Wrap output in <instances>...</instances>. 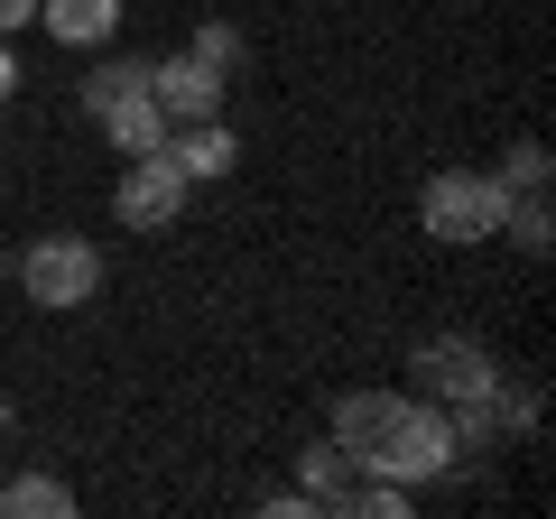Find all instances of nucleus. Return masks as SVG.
Returning a JSON list of instances; mask_svg holds the SVG:
<instances>
[{
    "label": "nucleus",
    "instance_id": "nucleus-1",
    "mask_svg": "<svg viewBox=\"0 0 556 519\" xmlns=\"http://www.w3.org/2000/svg\"><path fill=\"white\" fill-rule=\"evenodd\" d=\"M334 445L380 482H437L455 464V427L437 400H408V390H353L334 400Z\"/></svg>",
    "mask_w": 556,
    "mask_h": 519
},
{
    "label": "nucleus",
    "instance_id": "nucleus-2",
    "mask_svg": "<svg viewBox=\"0 0 556 519\" xmlns=\"http://www.w3.org/2000/svg\"><path fill=\"white\" fill-rule=\"evenodd\" d=\"M84 112H93V130L121 149V159H139V149L167 140V112H159V93H149V65H93V75H84Z\"/></svg>",
    "mask_w": 556,
    "mask_h": 519
},
{
    "label": "nucleus",
    "instance_id": "nucleus-3",
    "mask_svg": "<svg viewBox=\"0 0 556 519\" xmlns=\"http://www.w3.org/2000/svg\"><path fill=\"white\" fill-rule=\"evenodd\" d=\"M501 214H510V186L501 177H482V167H445V177H427V195H417V223L437 241H492L501 232Z\"/></svg>",
    "mask_w": 556,
    "mask_h": 519
},
{
    "label": "nucleus",
    "instance_id": "nucleus-4",
    "mask_svg": "<svg viewBox=\"0 0 556 519\" xmlns=\"http://www.w3.org/2000/svg\"><path fill=\"white\" fill-rule=\"evenodd\" d=\"M20 288H28V306H47V316H65V306H93V288H102V251L84 232H47V241H28L20 251Z\"/></svg>",
    "mask_w": 556,
    "mask_h": 519
},
{
    "label": "nucleus",
    "instance_id": "nucleus-5",
    "mask_svg": "<svg viewBox=\"0 0 556 519\" xmlns=\"http://www.w3.org/2000/svg\"><path fill=\"white\" fill-rule=\"evenodd\" d=\"M112 214L130 223V232H167V223L186 214V177H177V159H167V149H139V159L121 167V186H112Z\"/></svg>",
    "mask_w": 556,
    "mask_h": 519
},
{
    "label": "nucleus",
    "instance_id": "nucleus-6",
    "mask_svg": "<svg viewBox=\"0 0 556 519\" xmlns=\"http://www.w3.org/2000/svg\"><path fill=\"white\" fill-rule=\"evenodd\" d=\"M417 380H427L437 408H464V400H492L501 390V362L464 334H437V343H417Z\"/></svg>",
    "mask_w": 556,
    "mask_h": 519
},
{
    "label": "nucleus",
    "instance_id": "nucleus-7",
    "mask_svg": "<svg viewBox=\"0 0 556 519\" xmlns=\"http://www.w3.org/2000/svg\"><path fill=\"white\" fill-rule=\"evenodd\" d=\"M149 93H159L167 130H177V121H223V65H204L195 47H186V56L149 65Z\"/></svg>",
    "mask_w": 556,
    "mask_h": 519
},
{
    "label": "nucleus",
    "instance_id": "nucleus-8",
    "mask_svg": "<svg viewBox=\"0 0 556 519\" xmlns=\"http://www.w3.org/2000/svg\"><path fill=\"white\" fill-rule=\"evenodd\" d=\"M159 149L177 159V177H186V186H195V177H232V159H241V140L223 130V121H177Z\"/></svg>",
    "mask_w": 556,
    "mask_h": 519
},
{
    "label": "nucleus",
    "instance_id": "nucleus-9",
    "mask_svg": "<svg viewBox=\"0 0 556 519\" xmlns=\"http://www.w3.org/2000/svg\"><path fill=\"white\" fill-rule=\"evenodd\" d=\"M298 464H306V501H316V519H343V510H353V492H362V464L343 455L334 436H325V445H306Z\"/></svg>",
    "mask_w": 556,
    "mask_h": 519
},
{
    "label": "nucleus",
    "instance_id": "nucleus-10",
    "mask_svg": "<svg viewBox=\"0 0 556 519\" xmlns=\"http://www.w3.org/2000/svg\"><path fill=\"white\" fill-rule=\"evenodd\" d=\"M38 20L56 47H102L121 28V0H38Z\"/></svg>",
    "mask_w": 556,
    "mask_h": 519
},
{
    "label": "nucleus",
    "instance_id": "nucleus-11",
    "mask_svg": "<svg viewBox=\"0 0 556 519\" xmlns=\"http://www.w3.org/2000/svg\"><path fill=\"white\" fill-rule=\"evenodd\" d=\"M75 510V492H65L56 473H20V482H0V519H65Z\"/></svg>",
    "mask_w": 556,
    "mask_h": 519
},
{
    "label": "nucleus",
    "instance_id": "nucleus-12",
    "mask_svg": "<svg viewBox=\"0 0 556 519\" xmlns=\"http://www.w3.org/2000/svg\"><path fill=\"white\" fill-rule=\"evenodd\" d=\"M501 186H510V195H538V186H547V149L519 140V149H510V167H501Z\"/></svg>",
    "mask_w": 556,
    "mask_h": 519
},
{
    "label": "nucleus",
    "instance_id": "nucleus-13",
    "mask_svg": "<svg viewBox=\"0 0 556 519\" xmlns=\"http://www.w3.org/2000/svg\"><path fill=\"white\" fill-rule=\"evenodd\" d=\"M195 56H204V65H223V75H232V65H241V28L204 20V28H195Z\"/></svg>",
    "mask_w": 556,
    "mask_h": 519
},
{
    "label": "nucleus",
    "instance_id": "nucleus-14",
    "mask_svg": "<svg viewBox=\"0 0 556 519\" xmlns=\"http://www.w3.org/2000/svg\"><path fill=\"white\" fill-rule=\"evenodd\" d=\"M38 20V0H0V38H10V28H28Z\"/></svg>",
    "mask_w": 556,
    "mask_h": 519
},
{
    "label": "nucleus",
    "instance_id": "nucleus-15",
    "mask_svg": "<svg viewBox=\"0 0 556 519\" xmlns=\"http://www.w3.org/2000/svg\"><path fill=\"white\" fill-rule=\"evenodd\" d=\"M20 93V56H10V38H0V102Z\"/></svg>",
    "mask_w": 556,
    "mask_h": 519
}]
</instances>
